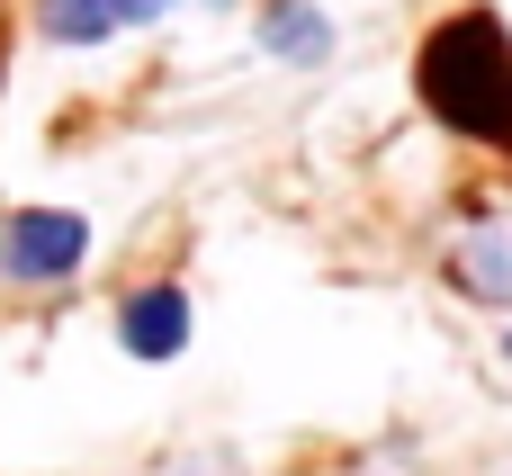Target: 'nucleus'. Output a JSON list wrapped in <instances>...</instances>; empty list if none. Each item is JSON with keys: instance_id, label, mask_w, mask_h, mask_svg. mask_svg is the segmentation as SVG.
<instances>
[{"instance_id": "obj_2", "label": "nucleus", "mask_w": 512, "mask_h": 476, "mask_svg": "<svg viewBox=\"0 0 512 476\" xmlns=\"http://www.w3.org/2000/svg\"><path fill=\"white\" fill-rule=\"evenodd\" d=\"M81 252H90V225L72 207H18L9 234H0L9 279H63V270H81Z\"/></svg>"}, {"instance_id": "obj_3", "label": "nucleus", "mask_w": 512, "mask_h": 476, "mask_svg": "<svg viewBox=\"0 0 512 476\" xmlns=\"http://www.w3.org/2000/svg\"><path fill=\"white\" fill-rule=\"evenodd\" d=\"M117 342H126L135 360H180V351H189V297H180V288H135V297L117 306Z\"/></svg>"}, {"instance_id": "obj_5", "label": "nucleus", "mask_w": 512, "mask_h": 476, "mask_svg": "<svg viewBox=\"0 0 512 476\" xmlns=\"http://www.w3.org/2000/svg\"><path fill=\"white\" fill-rule=\"evenodd\" d=\"M162 9H171V0H36V18H45L54 45H99V36L144 27V18H162Z\"/></svg>"}, {"instance_id": "obj_6", "label": "nucleus", "mask_w": 512, "mask_h": 476, "mask_svg": "<svg viewBox=\"0 0 512 476\" xmlns=\"http://www.w3.org/2000/svg\"><path fill=\"white\" fill-rule=\"evenodd\" d=\"M261 45L288 54V63H324V54H333V27H324V9H306V0H270Z\"/></svg>"}, {"instance_id": "obj_1", "label": "nucleus", "mask_w": 512, "mask_h": 476, "mask_svg": "<svg viewBox=\"0 0 512 476\" xmlns=\"http://www.w3.org/2000/svg\"><path fill=\"white\" fill-rule=\"evenodd\" d=\"M414 90H423V108H432L450 135L512 153V36H504L495 9H459V18H441V27L423 36Z\"/></svg>"}, {"instance_id": "obj_4", "label": "nucleus", "mask_w": 512, "mask_h": 476, "mask_svg": "<svg viewBox=\"0 0 512 476\" xmlns=\"http://www.w3.org/2000/svg\"><path fill=\"white\" fill-rule=\"evenodd\" d=\"M450 288H468L477 306H512V225H468L450 243Z\"/></svg>"}, {"instance_id": "obj_7", "label": "nucleus", "mask_w": 512, "mask_h": 476, "mask_svg": "<svg viewBox=\"0 0 512 476\" xmlns=\"http://www.w3.org/2000/svg\"><path fill=\"white\" fill-rule=\"evenodd\" d=\"M504 351H512V333H504Z\"/></svg>"}]
</instances>
